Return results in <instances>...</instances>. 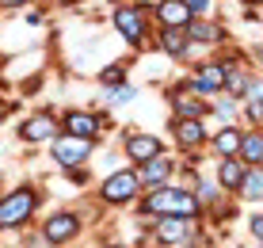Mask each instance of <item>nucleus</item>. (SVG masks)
Masks as SVG:
<instances>
[{
	"label": "nucleus",
	"mask_w": 263,
	"mask_h": 248,
	"mask_svg": "<svg viewBox=\"0 0 263 248\" xmlns=\"http://www.w3.org/2000/svg\"><path fill=\"white\" fill-rule=\"evenodd\" d=\"M240 137H244V130H237L233 122H225L221 130L214 134V141H210V145H214L217 157H237V153H240Z\"/></svg>",
	"instance_id": "obj_18"
},
{
	"label": "nucleus",
	"mask_w": 263,
	"mask_h": 248,
	"mask_svg": "<svg viewBox=\"0 0 263 248\" xmlns=\"http://www.w3.org/2000/svg\"><path fill=\"white\" fill-rule=\"evenodd\" d=\"M248 96H256V99H263V80H252V84H248Z\"/></svg>",
	"instance_id": "obj_29"
},
{
	"label": "nucleus",
	"mask_w": 263,
	"mask_h": 248,
	"mask_svg": "<svg viewBox=\"0 0 263 248\" xmlns=\"http://www.w3.org/2000/svg\"><path fill=\"white\" fill-rule=\"evenodd\" d=\"M237 157L244 164H263V130H248L240 137V153Z\"/></svg>",
	"instance_id": "obj_21"
},
{
	"label": "nucleus",
	"mask_w": 263,
	"mask_h": 248,
	"mask_svg": "<svg viewBox=\"0 0 263 248\" xmlns=\"http://www.w3.org/2000/svg\"><path fill=\"white\" fill-rule=\"evenodd\" d=\"M237 65L233 58H217V61H202L195 73H191V84L198 96H214V92H225V77H229V69Z\"/></svg>",
	"instance_id": "obj_7"
},
{
	"label": "nucleus",
	"mask_w": 263,
	"mask_h": 248,
	"mask_svg": "<svg viewBox=\"0 0 263 248\" xmlns=\"http://www.w3.org/2000/svg\"><path fill=\"white\" fill-rule=\"evenodd\" d=\"M256 58H259V61H263V46H256Z\"/></svg>",
	"instance_id": "obj_31"
},
{
	"label": "nucleus",
	"mask_w": 263,
	"mask_h": 248,
	"mask_svg": "<svg viewBox=\"0 0 263 248\" xmlns=\"http://www.w3.org/2000/svg\"><path fill=\"white\" fill-rule=\"evenodd\" d=\"M248 99V118L252 122H263V99H256V96H244Z\"/></svg>",
	"instance_id": "obj_26"
},
{
	"label": "nucleus",
	"mask_w": 263,
	"mask_h": 248,
	"mask_svg": "<svg viewBox=\"0 0 263 248\" xmlns=\"http://www.w3.org/2000/svg\"><path fill=\"white\" fill-rule=\"evenodd\" d=\"M111 23H115V31L122 34V42L138 46V50L149 46V12H145L141 4H119L111 12Z\"/></svg>",
	"instance_id": "obj_4"
},
{
	"label": "nucleus",
	"mask_w": 263,
	"mask_h": 248,
	"mask_svg": "<svg viewBox=\"0 0 263 248\" xmlns=\"http://www.w3.org/2000/svg\"><path fill=\"white\" fill-rule=\"evenodd\" d=\"M111 126H115L111 115L80 111V107H77V111H65V115H61V130H69V134H77V137H92V141H96L103 130H111Z\"/></svg>",
	"instance_id": "obj_8"
},
{
	"label": "nucleus",
	"mask_w": 263,
	"mask_h": 248,
	"mask_svg": "<svg viewBox=\"0 0 263 248\" xmlns=\"http://www.w3.org/2000/svg\"><path fill=\"white\" fill-rule=\"evenodd\" d=\"M122 153L134 161V168L145 161H153L157 153H164V141L157 134H145V130H126V141H122Z\"/></svg>",
	"instance_id": "obj_10"
},
{
	"label": "nucleus",
	"mask_w": 263,
	"mask_h": 248,
	"mask_svg": "<svg viewBox=\"0 0 263 248\" xmlns=\"http://www.w3.org/2000/svg\"><path fill=\"white\" fill-rule=\"evenodd\" d=\"M153 20L160 27H187L191 8H187V0H157L153 4Z\"/></svg>",
	"instance_id": "obj_15"
},
{
	"label": "nucleus",
	"mask_w": 263,
	"mask_h": 248,
	"mask_svg": "<svg viewBox=\"0 0 263 248\" xmlns=\"http://www.w3.org/2000/svg\"><path fill=\"white\" fill-rule=\"evenodd\" d=\"M248 229H252V237L263 244V214H252V222H248Z\"/></svg>",
	"instance_id": "obj_27"
},
{
	"label": "nucleus",
	"mask_w": 263,
	"mask_h": 248,
	"mask_svg": "<svg viewBox=\"0 0 263 248\" xmlns=\"http://www.w3.org/2000/svg\"><path fill=\"white\" fill-rule=\"evenodd\" d=\"M141 191L145 187H141V180H138V168H119V172H111V176L99 183V203L126 206V203H134Z\"/></svg>",
	"instance_id": "obj_5"
},
{
	"label": "nucleus",
	"mask_w": 263,
	"mask_h": 248,
	"mask_svg": "<svg viewBox=\"0 0 263 248\" xmlns=\"http://www.w3.org/2000/svg\"><path fill=\"white\" fill-rule=\"evenodd\" d=\"M244 164L240 157H221V164H217V187L221 191H237L240 187V180H244Z\"/></svg>",
	"instance_id": "obj_17"
},
{
	"label": "nucleus",
	"mask_w": 263,
	"mask_h": 248,
	"mask_svg": "<svg viewBox=\"0 0 263 248\" xmlns=\"http://www.w3.org/2000/svg\"><path fill=\"white\" fill-rule=\"evenodd\" d=\"M183 31H187V39H191V42H206V46H214V42L225 39V31H221L217 23H210V20H195V15L187 20Z\"/></svg>",
	"instance_id": "obj_20"
},
{
	"label": "nucleus",
	"mask_w": 263,
	"mask_h": 248,
	"mask_svg": "<svg viewBox=\"0 0 263 248\" xmlns=\"http://www.w3.org/2000/svg\"><path fill=\"white\" fill-rule=\"evenodd\" d=\"M77 233H80V218L72 214V210L50 214L46 222H42V229H39V237L46 244H69V241H77Z\"/></svg>",
	"instance_id": "obj_9"
},
{
	"label": "nucleus",
	"mask_w": 263,
	"mask_h": 248,
	"mask_svg": "<svg viewBox=\"0 0 263 248\" xmlns=\"http://www.w3.org/2000/svg\"><path fill=\"white\" fill-rule=\"evenodd\" d=\"M157 46L168 54V58L183 61V58H187V50H191V39H187L183 27H160V31H157Z\"/></svg>",
	"instance_id": "obj_16"
},
{
	"label": "nucleus",
	"mask_w": 263,
	"mask_h": 248,
	"mask_svg": "<svg viewBox=\"0 0 263 248\" xmlns=\"http://www.w3.org/2000/svg\"><path fill=\"white\" fill-rule=\"evenodd\" d=\"M248 84H252V77L233 65L229 77H225V88H229V96H233V99H244V96H248Z\"/></svg>",
	"instance_id": "obj_23"
},
{
	"label": "nucleus",
	"mask_w": 263,
	"mask_h": 248,
	"mask_svg": "<svg viewBox=\"0 0 263 248\" xmlns=\"http://www.w3.org/2000/svg\"><path fill=\"white\" fill-rule=\"evenodd\" d=\"M34 210H39V187H31V183H20L8 195H0V233L23 229L34 218Z\"/></svg>",
	"instance_id": "obj_2"
},
{
	"label": "nucleus",
	"mask_w": 263,
	"mask_h": 248,
	"mask_svg": "<svg viewBox=\"0 0 263 248\" xmlns=\"http://www.w3.org/2000/svg\"><path fill=\"white\" fill-rule=\"evenodd\" d=\"M172 137L183 153H198L206 145V126L202 118H183V115H172Z\"/></svg>",
	"instance_id": "obj_11"
},
{
	"label": "nucleus",
	"mask_w": 263,
	"mask_h": 248,
	"mask_svg": "<svg viewBox=\"0 0 263 248\" xmlns=\"http://www.w3.org/2000/svg\"><path fill=\"white\" fill-rule=\"evenodd\" d=\"M0 122H4V111H0Z\"/></svg>",
	"instance_id": "obj_32"
},
{
	"label": "nucleus",
	"mask_w": 263,
	"mask_h": 248,
	"mask_svg": "<svg viewBox=\"0 0 263 248\" xmlns=\"http://www.w3.org/2000/svg\"><path fill=\"white\" fill-rule=\"evenodd\" d=\"M96 153V141L92 137H77L69 130H58L50 137V157L58 168H88V161H92Z\"/></svg>",
	"instance_id": "obj_3"
},
{
	"label": "nucleus",
	"mask_w": 263,
	"mask_h": 248,
	"mask_svg": "<svg viewBox=\"0 0 263 248\" xmlns=\"http://www.w3.org/2000/svg\"><path fill=\"white\" fill-rule=\"evenodd\" d=\"M172 176H176V161H172L168 153H157L153 161L138 164V180H141L145 191H149V187H160V183H168Z\"/></svg>",
	"instance_id": "obj_12"
},
{
	"label": "nucleus",
	"mask_w": 263,
	"mask_h": 248,
	"mask_svg": "<svg viewBox=\"0 0 263 248\" xmlns=\"http://www.w3.org/2000/svg\"><path fill=\"white\" fill-rule=\"evenodd\" d=\"M122 80H126V69L122 65H103V69H99V84H122Z\"/></svg>",
	"instance_id": "obj_25"
},
{
	"label": "nucleus",
	"mask_w": 263,
	"mask_h": 248,
	"mask_svg": "<svg viewBox=\"0 0 263 248\" xmlns=\"http://www.w3.org/2000/svg\"><path fill=\"white\" fill-rule=\"evenodd\" d=\"M27 0H0V8H23Z\"/></svg>",
	"instance_id": "obj_30"
},
{
	"label": "nucleus",
	"mask_w": 263,
	"mask_h": 248,
	"mask_svg": "<svg viewBox=\"0 0 263 248\" xmlns=\"http://www.w3.org/2000/svg\"><path fill=\"white\" fill-rule=\"evenodd\" d=\"M214 115L221 118V122H233V118H237V99H233V96L225 99V96H221V99L214 103Z\"/></svg>",
	"instance_id": "obj_24"
},
{
	"label": "nucleus",
	"mask_w": 263,
	"mask_h": 248,
	"mask_svg": "<svg viewBox=\"0 0 263 248\" xmlns=\"http://www.w3.org/2000/svg\"><path fill=\"white\" fill-rule=\"evenodd\" d=\"M138 214L145 222H153V218H202L206 210H202L195 191L176 187V183L168 180V183H160V187L145 191V199L138 203Z\"/></svg>",
	"instance_id": "obj_1"
},
{
	"label": "nucleus",
	"mask_w": 263,
	"mask_h": 248,
	"mask_svg": "<svg viewBox=\"0 0 263 248\" xmlns=\"http://www.w3.org/2000/svg\"><path fill=\"white\" fill-rule=\"evenodd\" d=\"M61 130V122H53V118L42 111V115H31V118H23L20 122V141H27V145H42V141H50L53 134Z\"/></svg>",
	"instance_id": "obj_13"
},
{
	"label": "nucleus",
	"mask_w": 263,
	"mask_h": 248,
	"mask_svg": "<svg viewBox=\"0 0 263 248\" xmlns=\"http://www.w3.org/2000/svg\"><path fill=\"white\" fill-rule=\"evenodd\" d=\"M168 99H172V115H183V118H202L206 115L202 96H198L191 84H176L168 92Z\"/></svg>",
	"instance_id": "obj_14"
},
{
	"label": "nucleus",
	"mask_w": 263,
	"mask_h": 248,
	"mask_svg": "<svg viewBox=\"0 0 263 248\" xmlns=\"http://www.w3.org/2000/svg\"><path fill=\"white\" fill-rule=\"evenodd\" d=\"M237 195L244 203H259L263 199V164H248V168H244V180H240Z\"/></svg>",
	"instance_id": "obj_19"
},
{
	"label": "nucleus",
	"mask_w": 263,
	"mask_h": 248,
	"mask_svg": "<svg viewBox=\"0 0 263 248\" xmlns=\"http://www.w3.org/2000/svg\"><path fill=\"white\" fill-rule=\"evenodd\" d=\"M202 218H153V237L164 244H195L202 241Z\"/></svg>",
	"instance_id": "obj_6"
},
{
	"label": "nucleus",
	"mask_w": 263,
	"mask_h": 248,
	"mask_svg": "<svg viewBox=\"0 0 263 248\" xmlns=\"http://www.w3.org/2000/svg\"><path fill=\"white\" fill-rule=\"evenodd\" d=\"M138 96V92H134L130 84H107V92H103V103H107V111H111V107H122V103H130V99Z\"/></svg>",
	"instance_id": "obj_22"
},
{
	"label": "nucleus",
	"mask_w": 263,
	"mask_h": 248,
	"mask_svg": "<svg viewBox=\"0 0 263 248\" xmlns=\"http://www.w3.org/2000/svg\"><path fill=\"white\" fill-rule=\"evenodd\" d=\"M187 8H191V15H206L210 12V0H187Z\"/></svg>",
	"instance_id": "obj_28"
}]
</instances>
